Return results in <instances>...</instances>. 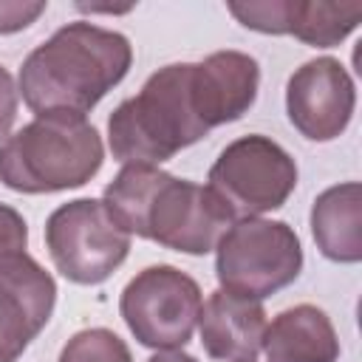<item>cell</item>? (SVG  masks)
<instances>
[{"mask_svg":"<svg viewBox=\"0 0 362 362\" xmlns=\"http://www.w3.org/2000/svg\"><path fill=\"white\" fill-rule=\"evenodd\" d=\"M17 85L11 79V74L0 65V144L11 136V124L17 119Z\"/></svg>","mask_w":362,"mask_h":362,"instance_id":"obj_18","label":"cell"},{"mask_svg":"<svg viewBox=\"0 0 362 362\" xmlns=\"http://www.w3.org/2000/svg\"><path fill=\"white\" fill-rule=\"evenodd\" d=\"M356 85L334 57L303 62L286 82V113L294 130L308 141H334L351 124Z\"/></svg>","mask_w":362,"mask_h":362,"instance_id":"obj_9","label":"cell"},{"mask_svg":"<svg viewBox=\"0 0 362 362\" xmlns=\"http://www.w3.org/2000/svg\"><path fill=\"white\" fill-rule=\"evenodd\" d=\"M45 246L65 280L99 286L127 260L130 235L113 223L102 201L74 198L48 215Z\"/></svg>","mask_w":362,"mask_h":362,"instance_id":"obj_7","label":"cell"},{"mask_svg":"<svg viewBox=\"0 0 362 362\" xmlns=\"http://www.w3.org/2000/svg\"><path fill=\"white\" fill-rule=\"evenodd\" d=\"M260 351L269 362H337L339 339L322 308L300 303L280 311L272 325H266Z\"/></svg>","mask_w":362,"mask_h":362,"instance_id":"obj_13","label":"cell"},{"mask_svg":"<svg viewBox=\"0 0 362 362\" xmlns=\"http://www.w3.org/2000/svg\"><path fill=\"white\" fill-rule=\"evenodd\" d=\"M198 331L206 356L218 362H252L260 354L266 311L260 300L215 288L201 305Z\"/></svg>","mask_w":362,"mask_h":362,"instance_id":"obj_12","label":"cell"},{"mask_svg":"<svg viewBox=\"0 0 362 362\" xmlns=\"http://www.w3.org/2000/svg\"><path fill=\"white\" fill-rule=\"evenodd\" d=\"M147 362H198L192 354H184L181 348L178 351H156Z\"/></svg>","mask_w":362,"mask_h":362,"instance_id":"obj_19","label":"cell"},{"mask_svg":"<svg viewBox=\"0 0 362 362\" xmlns=\"http://www.w3.org/2000/svg\"><path fill=\"white\" fill-rule=\"evenodd\" d=\"M257 88L260 65L243 51H215L201 62L164 65L110 113V153L122 164L158 167L212 127L249 113Z\"/></svg>","mask_w":362,"mask_h":362,"instance_id":"obj_1","label":"cell"},{"mask_svg":"<svg viewBox=\"0 0 362 362\" xmlns=\"http://www.w3.org/2000/svg\"><path fill=\"white\" fill-rule=\"evenodd\" d=\"M57 362H133L127 342L110 328L76 331L59 351Z\"/></svg>","mask_w":362,"mask_h":362,"instance_id":"obj_15","label":"cell"},{"mask_svg":"<svg viewBox=\"0 0 362 362\" xmlns=\"http://www.w3.org/2000/svg\"><path fill=\"white\" fill-rule=\"evenodd\" d=\"M105 161L99 130L76 113H42L0 144L3 187L25 195L85 187Z\"/></svg>","mask_w":362,"mask_h":362,"instance_id":"obj_3","label":"cell"},{"mask_svg":"<svg viewBox=\"0 0 362 362\" xmlns=\"http://www.w3.org/2000/svg\"><path fill=\"white\" fill-rule=\"evenodd\" d=\"M201 286L170 263L141 269L119 297V314L139 345L153 351L184 348L201 317Z\"/></svg>","mask_w":362,"mask_h":362,"instance_id":"obj_5","label":"cell"},{"mask_svg":"<svg viewBox=\"0 0 362 362\" xmlns=\"http://www.w3.org/2000/svg\"><path fill=\"white\" fill-rule=\"evenodd\" d=\"M232 223V212L209 187L164 173L150 195L141 238L198 257L209 255Z\"/></svg>","mask_w":362,"mask_h":362,"instance_id":"obj_8","label":"cell"},{"mask_svg":"<svg viewBox=\"0 0 362 362\" xmlns=\"http://www.w3.org/2000/svg\"><path fill=\"white\" fill-rule=\"evenodd\" d=\"M45 8H48V3H42V0H37V3L0 0V34H14V31L28 28Z\"/></svg>","mask_w":362,"mask_h":362,"instance_id":"obj_17","label":"cell"},{"mask_svg":"<svg viewBox=\"0 0 362 362\" xmlns=\"http://www.w3.org/2000/svg\"><path fill=\"white\" fill-rule=\"evenodd\" d=\"M311 235L322 257L334 263L362 260V187L342 181L322 189L311 204Z\"/></svg>","mask_w":362,"mask_h":362,"instance_id":"obj_14","label":"cell"},{"mask_svg":"<svg viewBox=\"0 0 362 362\" xmlns=\"http://www.w3.org/2000/svg\"><path fill=\"white\" fill-rule=\"evenodd\" d=\"M252 362H255V359H252Z\"/></svg>","mask_w":362,"mask_h":362,"instance_id":"obj_20","label":"cell"},{"mask_svg":"<svg viewBox=\"0 0 362 362\" xmlns=\"http://www.w3.org/2000/svg\"><path fill=\"white\" fill-rule=\"evenodd\" d=\"M28 246V223L25 218L8 206L0 204V260L11 255H23Z\"/></svg>","mask_w":362,"mask_h":362,"instance_id":"obj_16","label":"cell"},{"mask_svg":"<svg viewBox=\"0 0 362 362\" xmlns=\"http://www.w3.org/2000/svg\"><path fill=\"white\" fill-rule=\"evenodd\" d=\"M303 272V243L286 221L238 218L215 246V277L223 291L263 300Z\"/></svg>","mask_w":362,"mask_h":362,"instance_id":"obj_4","label":"cell"},{"mask_svg":"<svg viewBox=\"0 0 362 362\" xmlns=\"http://www.w3.org/2000/svg\"><path fill=\"white\" fill-rule=\"evenodd\" d=\"M229 14L260 34H291L314 48L339 45L362 20V3L322 0H249L229 3Z\"/></svg>","mask_w":362,"mask_h":362,"instance_id":"obj_11","label":"cell"},{"mask_svg":"<svg viewBox=\"0 0 362 362\" xmlns=\"http://www.w3.org/2000/svg\"><path fill=\"white\" fill-rule=\"evenodd\" d=\"M206 181L232 218H260L288 201L297 187V164L274 139L249 133L221 150Z\"/></svg>","mask_w":362,"mask_h":362,"instance_id":"obj_6","label":"cell"},{"mask_svg":"<svg viewBox=\"0 0 362 362\" xmlns=\"http://www.w3.org/2000/svg\"><path fill=\"white\" fill-rule=\"evenodd\" d=\"M133 65L122 31L74 20L40 42L20 65L17 93L37 113H90Z\"/></svg>","mask_w":362,"mask_h":362,"instance_id":"obj_2","label":"cell"},{"mask_svg":"<svg viewBox=\"0 0 362 362\" xmlns=\"http://www.w3.org/2000/svg\"><path fill=\"white\" fill-rule=\"evenodd\" d=\"M57 283L28 252L0 260V362H17L48 325Z\"/></svg>","mask_w":362,"mask_h":362,"instance_id":"obj_10","label":"cell"}]
</instances>
